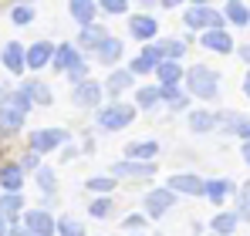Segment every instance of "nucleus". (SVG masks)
Returning a JSON list of instances; mask_svg holds the SVG:
<instances>
[{
    "label": "nucleus",
    "instance_id": "1",
    "mask_svg": "<svg viewBox=\"0 0 250 236\" xmlns=\"http://www.w3.org/2000/svg\"><path fill=\"white\" fill-rule=\"evenodd\" d=\"M186 88H189V95L193 98H216V91H220V78H216V71H209L207 64H193L186 75Z\"/></svg>",
    "mask_w": 250,
    "mask_h": 236
},
{
    "label": "nucleus",
    "instance_id": "2",
    "mask_svg": "<svg viewBox=\"0 0 250 236\" xmlns=\"http://www.w3.org/2000/svg\"><path fill=\"white\" fill-rule=\"evenodd\" d=\"M183 20H186V27L189 31H207V27H223V14L220 10H213L209 3H193L186 14H183Z\"/></svg>",
    "mask_w": 250,
    "mask_h": 236
},
{
    "label": "nucleus",
    "instance_id": "3",
    "mask_svg": "<svg viewBox=\"0 0 250 236\" xmlns=\"http://www.w3.org/2000/svg\"><path fill=\"white\" fill-rule=\"evenodd\" d=\"M132 118H135V108L115 101V105H108V108L98 112V128H102V132H119L125 125H132Z\"/></svg>",
    "mask_w": 250,
    "mask_h": 236
},
{
    "label": "nucleus",
    "instance_id": "4",
    "mask_svg": "<svg viewBox=\"0 0 250 236\" xmlns=\"http://www.w3.org/2000/svg\"><path fill=\"white\" fill-rule=\"evenodd\" d=\"M152 172H156L152 158L149 162L146 158H125L119 165H112V176L115 179H152Z\"/></svg>",
    "mask_w": 250,
    "mask_h": 236
},
{
    "label": "nucleus",
    "instance_id": "5",
    "mask_svg": "<svg viewBox=\"0 0 250 236\" xmlns=\"http://www.w3.org/2000/svg\"><path fill=\"white\" fill-rule=\"evenodd\" d=\"M21 226H24L27 233L51 236V233H54V216H51L47 209H31V213H24V216H21Z\"/></svg>",
    "mask_w": 250,
    "mask_h": 236
},
{
    "label": "nucleus",
    "instance_id": "6",
    "mask_svg": "<svg viewBox=\"0 0 250 236\" xmlns=\"http://www.w3.org/2000/svg\"><path fill=\"white\" fill-rule=\"evenodd\" d=\"M64 142H68V132H64V128H44V132H31V145H27V149H34V152H51V149L64 145Z\"/></svg>",
    "mask_w": 250,
    "mask_h": 236
},
{
    "label": "nucleus",
    "instance_id": "7",
    "mask_svg": "<svg viewBox=\"0 0 250 236\" xmlns=\"http://www.w3.org/2000/svg\"><path fill=\"white\" fill-rule=\"evenodd\" d=\"M172 202H176V193H172L169 186H166V189H152V193L146 196V213H149L152 219H163Z\"/></svg>",
    "mask_w": 250,
    "mask_h": 236
},
{
    "label": "nucleus",
    "instance_id": "8",
    "mask_svg": "<svg viewBox=\"0 0 250 236\" xmlns=\"http://www.w3.org/2000/svg\"><path fill=\"white\" fill-rule=\"evenodd\" d=\"M75 105L78 108H95L98 101H102V84H95L91 78H84V81H75Z\"/></svg>",
    "mask_w": 250,
    "mask_h": 236
},
{
    "label": "nucleus",
    "instance_id": "9",
    "mask_svg": "<svg viewBox=\"0 0 250 236\" xmlns=\"http://www.w3.org/2000/svg\"><path fill=\"white\" fill-rule=\"evenodd\" d=\"M172 193H186V196H203L207 193V179H200V176H189V172H183V176H172L166 182Z\"/></svg>",
    "mask_w": 250,
    "mask_h": 236
},
{
    "label": "nucleus",
    "instance_id": "10",
    "mask_svg": "<svg viewBox=\"0 0 250 236\" xmlns=\"http://www.w3.org/2000/svg\"><path fill=\"white\" fill-rule=\"evenodd\" d=\"M0 61H3V68L10 71V75H24V44H17V40H10V44H3V51H0Z\"/></svg>",
    "mask_w": 250,
    "mask_h": 236
},
{
    "label": "nucleus",
    "instance_id": "11",
    "mask_svg": "<svg viewBox=\"0 0 250 236\" xmlns=\"http://www.w3.org/2000/svg\"><path fill=\"white\" fill-rule=\"evenodd\" d=\"M51 54H54V44L51 40H38V44H31V51H24V64L31 71H41L44 64L51 61Z\"/></svg>",
    "mask_w": 250,
    "mask_h": 236
},
{
    "label": "nucleus",
    "instance_id": "12",
    "mask_svg": "<svg viewBox=\"0 0 250 236\" xmlns=\"http://www.w3.org/2000/svg\"><path fill=\"white\" fill-rule=\"evenodd\" d=\"M203 47L207 51H220V54H230L233 51V40H230V34L223 27H207L203 31Z\"/></svg>",
    "mask_w": 250,
    "mask_h": 236
},
{
    "label": "nucleus",
    "instance_id": "13",
    "mask_svg": "<svg viewBox=\"0 0 250 236\" xmlns=\"http://www.w3.org/2000/svg\"><path fill=\"white\" fill-rule=\"evenodd\" d=\"M78 61H82L78 47H75V44H61V47L51 54V61H47V64H51L54 71H68V68H71V64H78Z\"/></svg>",
    "mask_w": 250,
    "mask_h": 236
},
{
    "label": "nucleus",
    "instance_id": "14",
    "mask_svg": "<svg viewBox=\"0 0 250 236\" xmlns=\"http://www.w3.org/2000/svg\"><path fill=\"white\" fill-rule=\"evenodd\" d=\"M24 125V112L14 105H0V135H14Z\"/></svg>",
    "mask_w": 250,
    "mask_h": 236
},
{
    "label": "nucleus",
    "instance_id": "15",
    "mask_svg": "<svg viewBox=\"0 0 250 236\" xmlns=\"http://www.w3.org/2000/svg\"><path fill=\"white\" fill-rule=\"evenodd\" d=\"M128 31H132V38H139V40H152L156 38V31H159V24H156V17H132L128 20Z\"/></svg>",
    "mask_w": 250,
    "mask_h": 236
},
{
    "label": "nucleus",
    "instance_id": "16",
    "mask_svg": "<svg viewBox=\"0 0 250 236\" xmlns=\"http://www.w3.org/2000/svg\"><path fill=\"white\" fill-rule=\"evenodd\" d=\"M0 186H3V193H21V186H24V169L7 162V165L0 169Z\"/></svg>",
    "mask_w": 250,
    "mask_h": 236
},
{
    "label": "nucleus",
    "instance_id": "17",
    "mask_svg": "<svg viewBox=\"0 0 250 236\" xmlns=\"http://www.w3.org/2000/svg\"><path fill=\"white\" fill-rule=\"evenodd\" d=\"M108 38L105 27H98L95 20L91 24H82V34H78V44H84V51H98V44Z\"/></svg>",
    "mask_w": 250,
    "mask_h": 236
},
{
    "label": "nucleus",
    "instance_id": "18",
    "mask_svg": "<svg viewBox=\"0 0 250 236\" xmlns=\"http://www.w3.org/2000/svg\"><path fill=\"white\" fill-rule=\"evenodd\" d=\"M132 81H135V75L125 68V71H108V78H105V91L115 98V95H122L125 88H132Z\"/></svg>",
    "mask_w": 250,
    "mask_h": 236
},
{
    "label": "nucleus",
    "instance_id": "19",
    "mask_svg": "<svg viewBox=\"0 0 250 236\" xmlns=\"http://www.w3.org/2000/svg\"><path fill=\"white\" fill-rule=\"evenodd\" d=\"M21 91L24 95H31V101H38V105H51L54 101V95H51V88L44 84V81H21Z\"/></svg>",
    "mask_w": 250,
    "mask_h": 236
},
{
    "label": "nucleus",
    "instance_id": "20",
    "mask_svg": "<svg viewBox=\"0 0 250 236\" xmlns=\"http://www.w3.org/2000/svg\"><path fill=\"white\" fill-rule=\"evenodd\" d=\"M21 206H24V199L17 196V193H3V196H0V213L7 216V223H10V226H17V223H21V219H17V216H21Z\"/></svg>",
    "mask_w": 250,
    "mask_h": 236
},
{
    "label": "nucleus",
    "instance_id": "21",
    "mask_svg": "<svg viewBox=\"0 0 250 236\" xmlns=\"http://www.w3.org/2000/svg\"><path fill=\"white\" fill-rule=\"evenodd\" d=\"M119 58H122V40H119V38H105L102 44H98V61H102V64L112 68Z\"/></svg>",
    "mask_w": 250,
    "mask_h": 236
},
{
    "label": "nucleus",
    "instance_id": "22",
    "mask_svg": "<svg viewBox=\"0 0 250 236\" xmlns=\"http://www.w3.org/2000/svg\"><path fill=\"white\" fill-rule=\"evenodd\" d=\"M156 75H159V81H163V84H176V81L183 78V68H179L172 58H163V61L156 64Z\"/></svg>",
    "mask_w": 250,
    "mask_h": 236
},
{
    "label": "nucleus",
    "instance_id": "23",
    "mask_svg": "<svg viewBox=\"0 0 250 236\" xmlns=\"http://www.w3.org/2000/svg\"><path fill=\"white\" fill-rule=\"evenodd\" d=\"M68 7H71V17L78 24H91L95 20V0H68Z\"/></svg>",
    "mask_w": 250,
    "mask_h": 236
},
{
    "label": "nucleus",
    "instance_id": "24",
    "mask_svg": "<svg viewBox=\"0 0 250 236\" xmlns=\"http://www.w3.org/2000/svg\"><path fill=\"white\" fill-rule=\"evenodd\" d=\"M125 156L128 158H156L159 156V142H132V145H125Z\"/></svg>",
    "mask_w": 250,
    "mask_h": 236
},
{
    "label": "nucleus",
    "instance_id": "25",
    "mask_svg": "<svg viewBox=\"0 0 250 236\" xmlns=\"http://www.w3.org/2000/svg\"><path fill=\"white\" fill-rule=\"evenodd\" d=\"M237 223H240L237 213H216V216L209 219V230H213V233H233Z\"/></svg>",
    "mask_w": 250,
    "mask_h": 236
},
{
    "label": "nucleus",
    "instance_id": "26",
    "mask_svg": "<svg viewBox=\"0 0 250 236\" xmlns=\"http://www.w3.org/2000/svg\"><path fill=\"white\" fill-rule=\"evenodd\" d=\"M230 189H233V186H230V179H207V193H203V196H209L216 206H220L223 199L230 196Z\"/></svg>",
    "mask_w": 250,
    "mask_h": 236
},
{
    "label": "nucleus",
    "instance_id": "27",
    "mask_svg": "<svg viewBox=\"0 0 250 236\" xmlns=\"http://www.w3.org/2000/svg\"><path fill=\"white\" fill-rule=\"evenodd\" d=\"M223 17L230 20V24H240V27H247L250 20V10L240 3V0H227V10H223Z\"/></svg>",
    "mask_w": 250,
    "mask_h": 236
},
{
    "label": "nucleus",
    "instance_id": "28",
    "mask_svg": "<svg viewBox=\"0 0 250 236\" xmlns=\"http://www.w3.org/2000/svg\"><path fill=\"white\" fill-rule=\"evenodd\" d=\"M159 101H166L169 108H186V95L176 84H159Z\"/></svg>",
    "mask_w": 250,
    "mask_h": 236
},
{
    "label": "nucleus",
    "instance_id": "29",
    "mask_svg": "<svg viewBox=\"0 0 250 236\" xmlns=\"http://www.w3.org/2000/svg\"><path fill=\"white\" fill-rule=\"evenodd\" d=\"M88 213H91L95 219H108V216L115 213V202H112V196H105V193H102V196L88 206Z\"/></svg>",
    "mask_w": 250,
    "mask_h": 236
},
{
    "label": "nucleus",
    "instance_id": "30",
    "mask_svg": "<svg viewBox=\"0 0 250 236\" xmlns=\"http://www.w3.org/2000/svg\"><path fill=\"white\" fill-rule=\"evenodd\" d=\"M213 125H216V118L209 115V112H189V128H193L196 135H207Z\"/></svg>",
    "mask_w": 250,
    "mask_h": 236
},
{
    "label": "nucleus",
    "instance_id": "31",
    "mask_svg": "<svg viewBox=\"0 0 250 236\" xmlns=\"http://www.w3.org/2000/svg\"><path fill=\"white\" fill-rule=\"evenodd\" d=\"M34 172H38V186L44 189V196H54V189H58V179H54V169H47V165H38Z\"/></svg>",
    "mask_w": 250,
    "mask_h": 236
},
{
    "label": "nucleus",
    "instance_id": "32",
    "mask_svg": "<svg viewBox=\"0 0 250 236\" xmlns=\"http://www.w3.org/2000/svg\"><path fill=\"white\" fill-rule=\"evenodd\" d=\"M135 105H139L142 112L156 108V105H159V88H139V95H135Z\"/></svg>",
    "mask_w": 250,
    "mask_h": 236
},
{
    "label": "nucleus",
    "instance_id": "33",
    "mask_svg": "<svg viewBox=\"0 0 250 236\" xmlns=\"http://www.w3.org/2000/svg\"><path fill=\"white\" fill-rule=\"evenodd\" d=\"M10 20H14L17 27L31 24V20H34V3H17V7L10 10Z\"/></svg>",
    "mask_w": 250,
    "mask_h": 236
},
{
    "label": "nucleus",
    "instance_id": "34",
    "mask_svg": "<svg viewBox=\"0 0 250 236\" xmlns=\"http://www.w3.org/2000/svg\"><path fill=\"white\" fill-rule=\"evenodd\" d=\"M84 189H91V193H112V189H115V176H112V179H108V176H95V179L84 182Z\"/></svg>",
    "mask_w": 250,
    "mask_h": 236
},
{
    "label": "nucleus",
    "instance_id": "35",
    "mask_svg": "<svg viewBox=\"0 0 250 236\" xmlns=\"http://www.w3.org/2000/svg\"><path fill=\"white\" fill-rule=\"evenodd\" d=\"M159 51H163V58H183L186 54V40H166V44H159Z\"/></svg>",
    "mask_w": 250,
    "mask_h": 236
},
{
    "label": "nucleus",
    "instance_id": "36",
    "mask_svg": "<svg viewBox=\"0 0 250 236\" xmlns=\"http://www.w3.org/2000/svg\"><path fill=\"white\" fill-rule=\"evenodd\" d=\"M213 118H216V125H220L223 132H237V121H240L237 112H220V115H213Z\"/></svg>",
    "mask_w": 250,
    "mask_h": 236
},
{
    "label": "nucleus",
    "instance_id": "37",
    "mask_svg": "<svg viewBox=\"0 0 250 236\" xmlns=\"http://www.w3.org/2000/svg\"><path fill=\"white\" fill-rule=\"evenodd\" d=\"M54 230H58V233H68V236H78V233H84L82 226H78L75 219H68V216H61V219L54 223Z\"/></svg>",
    "mask_w": 250,
    "mask_h": 236
},
{
    "label": "nucleus",
    "instance_id": "38",
    "mask_svg": "<svg viewBox=\"0 0 250 236\" xmlns=\"http://www.w3.org/2000/svg\"><path fill=\"white\" fill-rule=\"evenodd\" d=\"M102 10L105 14H125L128 10V0H102Z\"/></svg>",
    "mask_w": 250,
    "mask_h": 236
},
{
    "label": "nucleus",
    "instance_id": "39",
    "mask_svg": "<svg viewBox=\"0 0 250 236\" xmlns=\"http://www.w3.org/2000/svg\"><path fill=\"white\" fill-rule=\"evenodd\" d=\"M38 165H41V152H34V149H27V156L21 158V169H24V172H27V169L34 172Z\"/></svg>",
    "mask_w": 250,
    "mask_h": 236
},
{
    "label": "nucleus",
    "instance_id": "40",
    "mask_svg": "<svg viewBox=\"0 0 250 236\" xmlns=\"http://www.w3.org/2000/svg\"><path fill=\"white\" fill-rule=\"evenodd\" d=\"M68 78H71V81H84V78H88V64H84V58L78 61V64L68 68Z\"/></svg>",
    "mask_w": 250,
    "mask_h": 236
},
{
    "label": "nucleus",
    "instance_id": "41",
    "mask_svg": "<svg viewBox=\"0 0 250 236\" xmlns=\"http://www.w3.org/2000/svg\"><path fill=\"white\" fill-rule=\"evenodd\" d=\"M7 105H14V108H21V112H27L31 108V95H24V91H17V95H10V101Z\"/></svg>",
    "mask_w": 250,
    "mask_h": 236
},
{
    "label": "nucleus",
    "instance_id": "42",
    "mask_svg": "<svg viewBox=\"0 0 250 236\" xmlns=\"http://www.w3.org/2000/svg\"><path fill=\"white\" fill-rule=\"evenodd\" d=\"M122 226L125 230H142V226H146V216H142V213H132V216L122 219Z\"/></svg>",
    "mask_w": 250,
    "mask_h": 236
},
{
    "label": "nucleus",
    "instance_id": "43",
    "mask_svg": "<svg viewBox=\"0 0 250 236\" xmlns=\"http://www.w3.org/2000/svg\"><path fill=\"white\" fill-rule=\"evenodd\" d=\"M237 135H240V138H250V121H247V118L237 121Z\"/></svg>",
    "mask_w": 250,
    "mask_h": 236
},
{
    "label": "nucleus",
    "instance_id": "44",
    "mask_svg": "<svg viewBox=\"0 0 250 236\" xmlns=\"http://www.w3.org/2000/svg\"><path fill=\"white\" fill-rule=\"evenodd\" d=\"M10 95H14V91H10L7 84H0V105H7V101H10Z\"/></svg>",
    "mask_w": 250,
    "mask_h": 236
},
{
    "label": "nucleus",
    "instance_id": "45",
    "mask_svg": "<svg viewBox=\"0 0 250 236\" xmlns=\"http://www.w3.org/2000/svg\"><path fill=\"white\" fill-rule=\"evenodd\" d=\"M237 54H240V58H244V61H247V64H250V44H244V47H240Z\"/></svg>",
    "mask_w": 250,
    "mask_h": 236
},
{
    "label": "nucleus",
    "instance_id": "46",
    "mask_svg": "<svg viewBox=\"0 0 250 236\" xmlns=\"http://www.w3.org/2000/svg\"><path fill=\"white\" fill-rule=\"evenodd\" d=\"M244 162L250 165V138H244Z\"/></svg>",
    "mask_w": 250,
    "mask_h": 236
},
{
    "label": "nucleus",
    "instance_id": "47",
    "mask_svg": "<svg viewBox=\"0 0 250 236\" xmlns=\"http://www.w3.org/2000/svg\"><path fill=\"white\" fill-rule=\"evenodd\" d=\"M7 230H10V223H7V216L0 213V233H7Z\"/></svg>",
    "mask_w": 250,
    "mask_h": 236
},
{
    "label": "nucleus",
    "instance_id": "48",
    "mask_svg": "<svg viewBox=\"0 0 250 236\" xmlns=\"http://www.w3.org/2000/svg\"><path fill=\"white\" fill-rule=\"evenodd\" d=\"M159 3H163V7H179L183 0H159Z\"/></svg>",
    "mask_w": 250,
    "mask_h": 236
},
{
    "label": "nucleus",
    "instance_id": "49",
    "mask_svg": "<svg viewBox=\"0 0 250 236\" xmlns=\"http://www.w3.org/2000/svg\"><path fill=\"white\" fill-rule=\"evenodd\" d=\"M244 91H247V98H250V71H247V78H244Z\"/></svg>",
    "mask_w": 250,
    "mask_h": 236
},
{
    "label": "nucleus",
    "instance_id": "50",
    "mask_svg": "<svg viewBox=\"0 0 250 236\" xmlns=\"http://www.w3.org/2000/svg\"><path fill=\"white\" fill-rule=\"evenodd\" d=\"M139 3H142V7H152V3H159V0H139Z\"/></svg>",
    "mask_w": 250,
    "mask_h": 236
},
{
    "label": "nucleus",
    "instance_id": "51",
    "mask_svg": "<svg viewBox=\"0 0 250 236\" xmlns=\"http://www.w3.org/2000/svg\"><path fill=\"white\" fill-rule=\"evenodd\" d=\"M193 3H209V0H193Z\"/></svg>",
    "mask_w": 250,
    "mask_h": 236
}]
</instances>
